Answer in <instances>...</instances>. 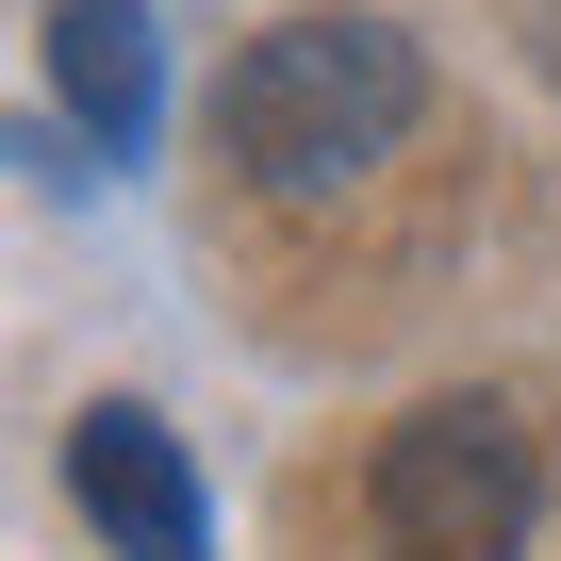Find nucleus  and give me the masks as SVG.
<instances>
[{"label":"nucleus","mask_w":561,"mask_h":561,"mask_svg":"<svg viewBox=\"0 0 561 561\" xmlns=\"http://www.w3.org/2000/svg\"><path fill=\"white\" fill-rule=\"evenodd\" d=\"M231 116V165L264 198H347L364 165H397V133L430 116V50L397 18H364V0H331V18H280L248 34V67L215 83Z\"/></svg>","instance_id":"obj_1"},{"label":"nucleus","mask_w":561,"mask_h":561,"mask_svg":"<svg viewBox=\"0 0 561 561\" xmlns=\"http://www.w3.org/2000/svg\"><path fill=\"white\" fill-rule=\"evenodd\" d=\"M528 512H545V479L495 397H430L380 430V479H364L380 561H528Z\"/></svg>","instance_id":"obj_2"},{"label":"nucleus","mask_w":561,"mask_h":561,"mask_svg":"<svg viewBox=\"0 0 561 561\" xmlns=\"http://www.w3.org/2000/svg\"><path fill=\"white\" fill-rule=\"evenodd\" d=\"M67 495H83V528H100L116 561H215V528H198V462H182V430L133 413V397H100V413L67 430Z\"/></svg>","instance_id":"obj_3"},{"label":"nucleus","mask_w":561,"mask_h":561,"mask_svg":"<svg viewBox=\"0 0 561 561\" xmlns=\"http://www.w3.org/2000/svg\"><path fill=\"white\" fill-rule=\"evenodd\" d=\"M50 83H67L83 149L133 165L165 133V34H149V0H50Z\"/></svg>","instance_id":"obj_4"},{"label":"nucleus","mask_w":561,"mask_h":561,"mask_svg":"<svg viewBox=\"0 0 561 561\" xmlns=\"http://www.w3.org/2000/svg\"><path fill=\"white\" fill-rule=\"evenodd\" d=\"M545 34H561V0H545Z\"/></svg>","instance_id":"obj_5"}]
</instances>
